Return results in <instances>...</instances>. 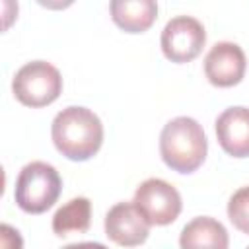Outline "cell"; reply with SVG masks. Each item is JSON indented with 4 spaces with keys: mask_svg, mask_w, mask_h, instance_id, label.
<instances>
[{
    "mask_svg": "<svg viewBox=\"0 0 249 249\" xmlns=\"http://www.w3.org/2000/svg\"><path fill=\"white\" fill-rule=\"evenodd\" d=\"M51 136L56 150L72 160L86 161L95 156L103 142V124L99 117L86 107H66L53 119Z\"/></svg>",
    "mask_w": 249,
    "mask_h": 249,
    "instance_id": "obj_1",
    "label": "cell"
},
{
    "mask_svg": "<svg viewBox=\"0 0 249 249\" xmlns=\"http://www.w3.org/2000/svg\"><path fill=\"white\" fill-rule=\"evenodd\" d=\"M208 152L202 126L191 117L171 119L160 134V154L167 167L177 173L196 171Z\"/></svg>",
    "mask_w": 249,
    "mask_h": 249,
    "instance_id": "obj_2",
    "label": "cell"
},
{
    "mask_svg": "<svg viewBox=\"0 0 249 249\" xmlns=\"http://www.w3.org/2000/svg\"><path fill=\"white\" fill-rule=\"evenodd\" d=\"M62 191V179L58 171L45 161H31L21 167L14 198L16 204L27 214H43L56 200Z\"/></svg>",
    "mask_w": 249,
    "mask_h": 249,
    "instance_id": "obj_3",
    "label": "cell"
},
{
    "mask_svg": "<svg viewBox=\"0 0 249 249\" xmlns=\"http://www.w3.org/2000/svg\"><path fill=\"white\" fill-rule=\"evenodd\" d=\"M12 91L16 99L27 107H45L58 99L62 91V76L51 62L31 60L16 72Z\"/></svg>",
    "mask_w": 249,
    "mask_h": 249,
    "instance_id": "obj_4",
    "label": "cell"
},
{
    "mask_svg": "<svg viewBox=\"0 0 249 249\" xmlns=\"http://www.w3.org/2000/svg\"><path fill=\"white\" fill-rule=\"evenodd\" d=\"M132 202L150 222V226L173 224L181 214V206H183L179 191L171 183L156 177L146 179L136 187Z\"/></svg>",
    "mask_w": 249,
    "mask_h": 249,
    "instance_id": "obj_5",
    "label": "cell"
},
{
    "mask_svg": "<svg viewBox=\"0 0 249 249\" xmlns=\"http://www.w3.org/2000/svg\"><path fill=\"white\" fill-rule=\"evenodd\" d=\"M160 43L167 60L185 64L200 54L206 43V31L196 18L177 16L165 23Z\"/></svg>",
    "mask_w": 249,
    "mask_h": 249,
    "instance_id": "obj_6",
    "label": "cell"
},
{
    "mask_svg": "<svg viewBox=\"0 0 249 249\" xmlns=\"http://www.w3.org/2000/svg\"><path fill=\"white\" fill-rule=\"evenodd\" d=\"M245 53L237 43L231 41L216 43L204 58V74L216 88L237 86L245 76Z\"/></svg>",
    "mask_w": 249,
    "mask_h": 249,
    "instance_id": "obj_7",
    "label": "cell"
},
{
    "mask_svg": "<svg viewBox=\"0 0 249 249\" xmlns=\"http://www.w3.org/2000/svg\"><path fill=\"white\" fill-rule=\"evenodd\" d=\"M150 222L134 202H117L105 216V235L123 247H136L148 239Z\"/></svg>",
    "mask_w": 249,
    "mask_h": 249,
    "instance_id": "obj_8",
    "label": "cell"
},
{
    "mask_svg": "<svg viewBox=\"0 0 249 249\" xmlns=\"http://www.w3.org/2000/svg\"><path fill=\"white\" fill-rule=\"evenodd\" d=\"M216 136L222 150L233 158H249V109L230 107L216 119Z\"/></svg>",
    "mask_w": 249,
    "mask_h": 249,
    "instance_id": "obj_9",
    "label": "cell"
},
{
    "mask_svg": "<svg viewBox=\"0 0 249 249\" xmlns=\"http://www.w3.org/2000/svg\"><path fill=\"white\" fill-rule=\"evenodd\" d=\"M111 19L126 33L148 31L158 18L156 0H111Z\"/></svg>",
    "mask_w": 249,
    "mask_h": 249,
    "instance_id": "obj_10",
    "label": "cell"
},
{
    "mask_svg": "<svg viewBox=\"0 0 249 249\" xmlns=\"http://www.w3.org/2000/svg\"><path fill=\"white\" fill-rule=\"evenodd\" d=\"M230 243L226 228L210 218V216H198L191 220L179 237V245L183 249H200V247H210V249H226Z\"/></svg>",
    "mask_w": 249,
    "mask_h": 249,
    "instance_id": "obj_11",
    "label": "cell"
},
{
    "mask_svg": "<svg viewBox=\"0 0 249 249\" xmlns=\"http://www.w3.org/2000/svg\"><path fill=\"white\" fill-rule=\"evenodd\" d=\"M91 224V202L86 196H76L62 204L53 216V231L58 237L82 235Z\"/></svg>",
    "mask_w": 249,
    "mask_h": 249,
    "instance_id": "obj_12",
    "label": "cell"
},
{
    "mask_svg": "<svg viewBox=\"0 0 249 249\" xmlns=\"http://www.w3.org/2000/svg\"><path fill=\"white\" fill-rule=\"evenodd\" d=\"M230 222L243 233L249 235V187L237 189L228 202Z\"/></svg>",
    "mask_w": 249,
    "mask_h": 249,
    "instance_id": "obj_13",
    "label": "cell"
},
{
    "mask_svg": "<svg viewBox=\"0 0 249 249\" xmlns=\"http://www.w3.org/2000/svg\"><path fill=\"white\" fill-rule=\"evenodd\" d=\"M4 29L10 27L12 19L18 18V2L16 0H4Z\"/></svg>",
    "mask_w": 249,
    "mask_h": 249,
    "instance_id": "obj_14",
    "label": "cell"
},
{
    "mask_svg": "<svg viewBox=\"0 0 249 249\" xmlns=\"http://www.w3.org/2000/svg\"><path fill=\"white\" fill-rule=\"evenodd\" d=\"M37 2L49 10H66L68 6L74 4V0H37Z\"/></svg>",
    "mask_w": 249,
    "mask_h": 249,
    "instance_id": "obj_15",
    "label": "cell"
}]
</instances>
